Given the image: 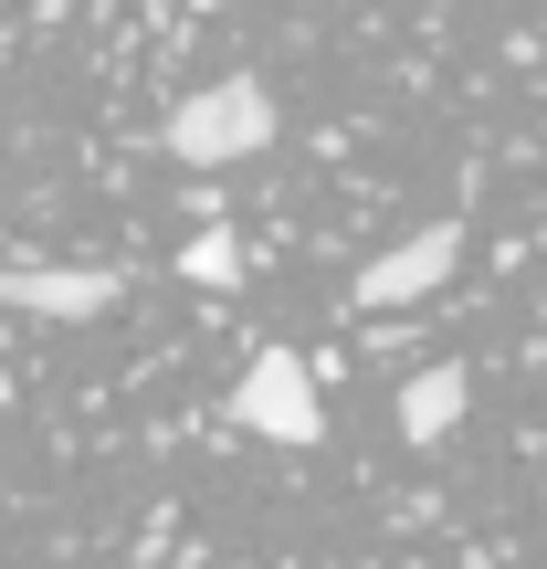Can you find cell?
<instances>
[{
  "label": "cell",
  "instance_id": "cell-1",
  "mask_svg": "<svg viewBox=\"0 0 547 569\" xmlns=\"http://www.w3.org/2000/svg\"><path fill=\"white\" fill-rule=\"evenodd\" d=\"M253 148H274V96L253 74L201 84V96L169 117V159H190V169H232V159H253Z\"/></svg>",
  "mask_w": 547,
  "mask_h": 569
},
{
  "label": "cell",
  "instance_id": "cell-2",
  "mask_svg": "<svg viewBox=\"0 0 547 569\" xmlns=\"http://www.w3.org/2000/svg\"><path fill=\"white\" fill-rule=\"evenodd\" d=\"M232 422L264 432V443H316V432H326L316 369H305L295 348H253V369L232 380Z\"/></svg>",
  "mask_w": 547,
  "mask_h": 569
},
{
  "label": "cell",
  "instance_id": "cell-3",
  "mask_svg": "<svg viewBox=\"0 0 547 569\" xmlns=\"http://www.w3.org/2000/svg\"><path fill=\"white\" fill-rule=\"evenodd\" d=\"M453 264H464V232H453V222H422V232H401L379 264H358L347 296H358V306H422Z\"/></svg>",
  "mask_w": 547,
  "mask_h": 569
},
{
  "label": "cell",
  "instance_id": "cell-4",
  "mask_svg": "<svg viewBox=\"0 0 547 569\" xmlns=\"http://www.w3.org/2000/svg\"><path fill=\"white\" fill-rule=\"evenodd\" d=\"M117 296H126V284L95 274V264H11V274H0V306H21V317H53V327L105 317Z\"/></svg>",
  "mask_w": 547,
  "mask_h": 569
},
{
  "label": "cell",
  "instance_id": "cell-5",
  "mask_svg": "<svg viewBox=\"0 0 547 569\" xmlns=\"http://www.w3.org/2000/svg\"><path fill=\"white\" fill-rule=\"evenodd\" d=\"M464 401H474V380L464 369H422V380H401V443H443L453 422H464Z\"/></svg>",
  "mask_w": 547,
  "mask_h": 569
},
{
  "label": "cell",
  "instance_id": "cell-6",
  "mask_svg": "<svg viewBox=\"0 0 547 569\" xmlns=\"http://www.w3.org/2000/svg\"><path fill=\"white\" fill-rule=\"evenodd\" d=\"M180 274H190V284H243V243H232L222 222H211V232H190V253H180Z\"/></svg>",
  "mask_w": 547,
  "mask_h": 569
},
{
  "label": "cell",
  "instance_id": "cell-7",
  "mask_svg": "<svg viewBox=\"0 0 547 569\" xmlns=\"http://www.w3.org/2000/svg\"><path fill=\"white\" fill-rule=\"evenodd\" d=\"M190 11H232V0H190Z\"/></svg>",
  "mask_w": 547,
  "mask_h": 569
},
{
  "label": "cell",
  "instance_id": "cell-8",
  "mask_svg": "<svg viewBox=\"0 0 547 569\" xmlns=\"http://www.w3.org/2000/svg\"><path fill=\"white\" fill-rule=\"evenodd\" d=\"M411 569H422V559H411Z\"/></svg>",
  "mask_w": 547,
  "mask_h": 569
}]
</instances>
